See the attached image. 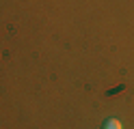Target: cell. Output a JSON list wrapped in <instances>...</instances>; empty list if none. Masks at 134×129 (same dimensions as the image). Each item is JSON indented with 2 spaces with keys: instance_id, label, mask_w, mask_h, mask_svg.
<instances>
[{
  "instance_id": "6da1fadb",
  "label": "cell",
  "mask_w": 134,
  "mask_h": 129,
  "mask_svg": "<svg viewBox=\"0 0 134 129\" xmlns=\"http://www.w3.org/2000/svg\"><path fill=\"white\" fill-rule=\"evenodd\" d=\"M102 129H123V127H121V123L117 118H106L104 125H102Z\"/></svg>"
}]
</instances>
